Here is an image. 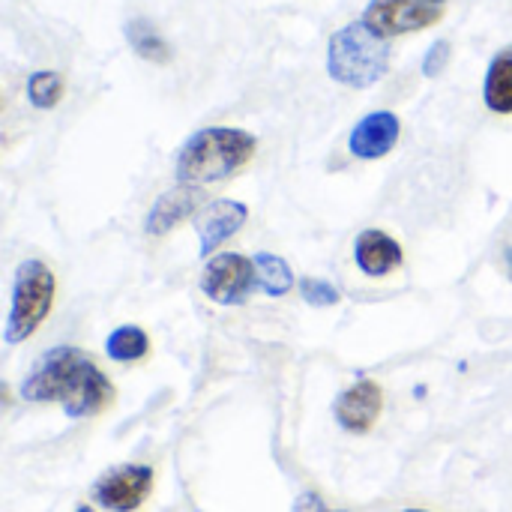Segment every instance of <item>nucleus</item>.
Listing matches in <instances>:
<instances>
[{
    "label": "nucleus",
    "mask_w": 512,
    "mask_h": 512,
    "mask_svg": "<svg viewBox=\"0 0 512 512\" xmlns=\"http://www.w3.org/2000/svg\"><path fill=\"white\" fill-rule=\"evenodd\" d=\"M75 512H96V510H93V507H87V504H81Z\"/></svg>",
    "instance_id": "21"
},
{
    "label": "nucleus",
    "mask_w": 512,
    "mask_h": 512,
    "mask_svg": "<svg viewBox=\"0 0 512 512\" xmlns=\"http://www.w3.org/2000/svg\"><path fill=\"white\" fill-rule=\"evenodd\" d=\"M297 288H300V297L309 306H315V309H330V306H336L342 300L339 288L330 285V282H324V279H300Z\"/></svg>",
    "instance_id": "18"
},
{
    "label": "nucleus",
    "mask_w": 512,
    "mask_h": 512,
    "mask_svg": "<svg viewBox=\"0 0 512 512\" xmlns=\"http://www.w3.org/2000/svg\"><path fill=\"white\" fill-rule=\"evenodd\" d=\"M201 201H204V192L198 186H183L180 183V186L162 192L156 198V204L150 207L147 219H144V234L147 237H165V234H171L189 216L201 213Z\"/></svg>",
    "instance_id": "11"
},
{
    "label": "nucleus",
    "mask_w": 512,
    "mask_h": 512,
    "mask_svg": "<svg viewBox=\"0 0 512 512\" xmlns=\"http://www.w3.org/2000/svg\"><path fill=\"white\" fill-rule=\"evenodd\" d=\"M153 492V468L150 465H120L102 474L93 486V498L102 510L135 512Z\"/></svg>",
    "instance_id": "7"
},
{
    "label": "nucleus",
    "mask_w": 512,
    "mask_h": 512,
    "mask_svg": "<svg viewBox=\"0 0 512 512\" xmlns=\"http://www.w3.org/2000/svg\"><path fill=\"white\" fill-rule=\"evenodd\" d=\"M198 285H201V294L219 306H243L249 300V294L258 288L255 261L246 255H237V252L213 255L204 264Z\"/></svg>",
    "instance_id": "6"
},
{
    "label": "nucleus",
    "mask_w": 512,
    "mask_h": 512,
    "mask_svg": "<svg viewBox=\"0 0 512 512\" xmlns=\"http://www.w3.org/2000/svg\"><path fill=\"white\" fill-rule=\"evenodd\" d=\"M123 33H126L129 48H132L141 60L159 63V66L171 60V45L165 42V36L156 30L153 21H147V18H129L126 27H123Z\"/></svg>",
    "instance_id": "14"
},
{
    "label": "nucleus",
    "mask_w": 512,
    "mask_h": 512,
    "mask_svg": "<svg viewBox=\"0 0 512 512\" xmlns=\"http://www.w3.org/2000/svg\"><path fill=\"white\" fill-rule=\"evenodd\" d=\"M105 354L114 363H138L150 354V336L141 327H117L108 339H105Z\"/></svg>",
    "instance_id": "16"
},
{
    "label": "nucleus",
    "mask_w": 512,
    "mask_h": 512,
    "mask_svg": "<svg viewBox=\"0 0 512 512\" xmlns=\"http://www.w3.org/2000/svg\"><path fill=\"white\" fill-rule=\"evenodd\" d=\"M249 207L234 201V198H216L207 207H201L198 219H195V231L201 240V255H213L216 246H222L225 240H231L243 225H246Z\"/></svg>",
    "instance_id": "10"
},
{
    "label": "nucleus",
    "mask_w": 512,
    "mask_h": 512,
    "mask_svg": "<svg viewBox=\"0 0 512 512\" xmlns=\"http://www.w3.org/2000/svg\"><path fill=\"white\" fill-rule=\"evenodd\" d=\"M450 60H453V42L450 39H438L426 51V57H423V75L426 78H438L450 66Z\"/></svg>",
    "instance_id": "19"
},
{
    "label": "nucleus",
    "mask_w": 512,
    "mask_h": 512,
    "mask_svg": "<svg viewBox=\"0 0 512 512\" xmlns=\"http://www.w3.org/2000/svg\"><path fill=\"white\" fill-rule=\"evenodd\" d=\"M258 150V138L237 126L198 129L177 153V183L210 186L240 174Z\"/></svg>",
    "instance_id": "2"
},
{
    "label": "nucleus",
    "mask_w": 512,
    "mask_h": 512,
    "mask_svg": "<svg viewBox=\"0 0 512 512\" xmlns=\"http://www.w3.org/2000/svg\"><path fill=\"white\" fill-rule=\"evenodd\" d=\"M255 261V276H258V288L267 297H285L294 288V273L288 267L285 258L273 255V252H261L252 258Z\"/></svg>",
    "instance_id": "15"
},
{
    "label": "nucleus",
    "mask_w": 512,
    "mask_h": 512,
    "mask_svg": "<svg viewBox=\"0 0 512 512\" xmlns=\"http://www.w3.org/2000/svg\"><path fill=\"white\" fill-rule=\"evenodd\" d=\"M444 18V3L435 0H369L363 12V24L381 36V39H396L405 33L426 30Z\"/></svg>",
    "instance_id": "5"
},
{
    "label": "nucleus",
    "mask_w": 512,
    "mask_h": 512,
    "mask_svg": "<svg viewBox=\"0 0 512 512\" xmlns=\"http://www.w3.org/2000/svg\"><path fill=\"white\" fill-rule=\"evenodd\" d=\"M483 102L495 114H512V45L492 57L483 81Z\"/></svg>",
    "instance_id": "13"
},
{
    "label": "nucleus",
    "mask_w": 512,
    "mask_h": 512,
    "mask_svg": "<svg viewBox=\"0 0 512 512\" xmlns=\"http://www.w3.org/2000/svg\"><path fill=\"white\" fill-rule=\"evenodd\" d=\"M405 512H426V510H405Z\"/></svg>",
    "instance_id": "22"
},
{
    "label": "nucleus",
    "mask_w": 512,
    "mask_h": 512,
    "mask_svg": "<svg viewBox=\"0 0 512 512\" xmlns=\"http://www.w3.org/2000/svg\"><path fill=\"white\" fill-rule=\"evenodd\" d=\"M435 3H447V0H435Z\"/></svg>",
    "instance_id": "23"
},
{
    "label": "nucleus",
    "mask_w": 512,
    "mask_h": 512,
    "mask_svg": "<svg viewBox=\"0 0 512 512\" xmlns=\"http://www.w3.org/2000/svg\"><path fill=\"white\" fill-rule=\"evenodd\" d=\"M66 93V81L54 69H36L27 75V102L39 111L54 108Z\"/></svg>",
    "instance_id": "17"
},
{
    "label": "nucleus",
    "mask_w": 512,
    "mask_h": 512,
    "mask_svg": "<svg viewBox=\"0 0 512 512\" xmlns=\"http://www.w3.org/2000/svg\"><path fill=\"white\" fill-rule=\"evenodd\" d=\"M54 294H57L54 270L39 258L21 261V267L15 270V285H12V309L6 318L9 345L30 339L42 327V321L54 309Z\"/></svg>",
    "instance_id": "4"
},
{
    "label": "nucleus",
    "mask_w": 512,
    "mask_h": 512,
    "mask_svg": "<svg viewBox=\"0 0 512 512\" xmlns=\"http://www.w3.org/2000/svg\"><path fill=\"white\" fill-rule=\"evenodd\" d=\"M114 396L117 393L108 375L84 351L69 345L48 351L21 384L24 402H36V405L60 402L66 417L72 420H84L108 411Z\"/></svg>",
    "instance_id": "1"
},
{
    "label": "nucleus",
    "mask_w": 512,
    "mask_h": 512,
    "mask_svg": "<svg viewBox=\"0 0 512 512\" xmlns=\"http://www.w3.org/2000/svg\"><path fill=\"white\" fill-rule=\"evenodd\" d=\"M291 512H348V510H330V507L321 501V495H315V492H303V495L294 501Z\"/></svg>",
    "instance_id": "20"
},
{
    "label": "nucleus",
    "mask_w": 512,
    "mask_h": 512,
    "mask_svg": "<svg viewBox=\"0 0 512 512\" xmlns=\"http://www.w3.org/2000/svg\"><path fill=\"white\" fill-rule=\"evenodd\" d=\"M381 411H384V390L372 378L357 381L336 399V420L345 432L354 435L372 432L375 423L381 420Z\"/></svg>",
    "instance_id": "8"
},
{
    "label": "nucleus",
    "mask_w": 512,
    "mask_h": 512,
    "mask_svg": "<svg viewBox=\"0 0 512 512\" xmlns=\"http://www.w3.org/2000/svg\"><path fill=\"white\" fill-rule=\"evenodd\" d=\"M354 261H357V267H360L366 276L381 279V276H390V273H396V270L402 267L405 252H402V246H399L390 234H384V231H378V228H369V231H363V234L357 237Z\"/></svg>",
    "instance_id": "12"
},
{
    "label": "nucleus",
    "mask_w": 512,
    "mask_h": 512,
    "mask_svg": "<svg viewBox=\"0 0 512 512\" xmlns=\"http://www.w3.org/2000/svg\"><path fill=\"white\" fill-rule=\"evenodd\" d=\"M402 135V120L393 111H372L366 114L348 135V150L351 156L363 159V162H375L384 159Z\"/></svg>",
    "instance_id": "9"
},
{
    "label": "nucleus",
    "mask_w": 512,
    "mask_h": 512,
    "mask_svg": "<svg viewBox=\"0 0 512 512\" xmlns=\"http://www.w3.org/2000/svg\"><path fill=\"white\" fill-rule=\"evenodd\" d=\"M390 69V42L375 36L363 21L339 27L327 42V72L333 81L366 90L378 84Z\"/></svg>",
    "instance_id": "3"
}]
</instances>
